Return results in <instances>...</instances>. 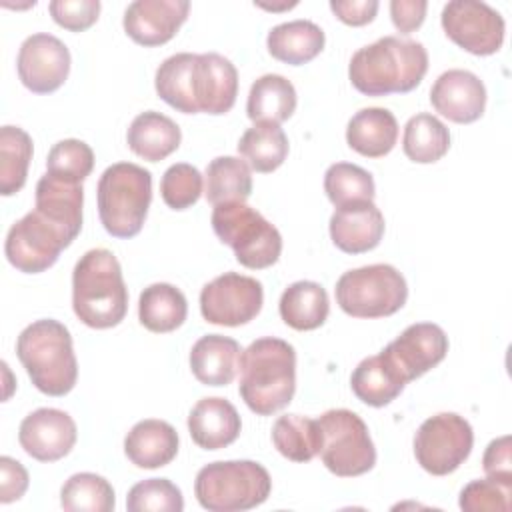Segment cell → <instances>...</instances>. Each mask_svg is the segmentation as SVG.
<instances>
[{"label":"cell","mask_w":512,"mask_h":512,"mask_svg":"<svg viewBox=\"0 0 512 512\" xmlns=\"http://www.w3.org/2000/svg\"><path fill=\"white\" fill-rule=\"evenodd\" d=\"M428 72V52L422 42L384 36L356 50L348 64L352 86L366 96L412 92Z\"/></svg>","instance_id":"cell-1"},{"label":"cell","mask_w":512,"mask_h":512,"mask_svg":"<svg viewBox=\"0 0 512 512\" xmlns=\"http://www.w3.org/2000/svg\"><path fill=\"white\" fill-rule=\"evenodd\" d=\"M238 392L258 416L286 408L296 392V350L282 338L254 340L240 354Z\"/></svg>","instance_id":"cell-2"},{"label":"cell","mask_w":512,"mask_h":512,"mask_svg":"<svg viewBox=\"0 0 512 512\" xmlns=\"http://www.w3.org/2000/svg\"><path fill=\"white\" fill-rule=\"evenodd\" d=\"M72 308L90 328L118 326L128 312V288L118 258L106 248L88 250L72 272Z\"/></svg>","instance_id":"cell-3"},{"label":"cell","mask_w":512,"mask_h":512,"mask_svg":"<svg viewBox=\"0 0 512 512\" xmlns=\"http://www.w3.org/2000/svg\"><path fill=\"white\" fill-rule=\"evenodd\" d=\"M16 356L32 384L46 396H66L78 380V362L70 330L42 318L28 324L16 340Z\"/></svg>","instance_id":"cell-4"},{"label":"cell","mask_w":512,"mask_h":512,"mask_svg":"<svg viewBox=\"0 0 512 512\" xmlns=\"http://www.w3.org/2000/svg\"><path fill=\"white\" fill-rule=\"evenodd\" d=\"M98 216L104 230L114 238L136 236L152 202V174L132 162L108 166L96 188Z\"/></svg>","instance_id":"cell-5"},{"label":"cell","mask_w":512,"mask_h":512,"mask_svg":"<svg viewBox=\"0 0 512 512\" xmlns=\"http://www.w3.org/2000/svg\"><path fill=\"white\" fill-rule=\"evenodd\" d=\"M272 490L268 470L254 460H220L198 470L194 494L210 512H240L264 504Z\"/></svg>","instance_id":"cell-6"},{"label":"cell","mask_w":512,"mask_h":512,"mask_svg":"<svg viewBox=\"0 0 512 512\" xmlns=\"http://www.w3.org/2000/svg\"><path fill=\"white\" fill-rule=\"evenodd\" d=\"M210 222L218 240L232 248L242 266L262 270L278 262L282 254V236L278 228L246 202L214 206Z\"/></svg>","instance_id":"cell-7"},{"label":"cell","mask_w":512,"mask_h":512,"mask_svg":"<svg viewBox=\"0 0 512 512\" xmlns=\"http://www.w3.org/2000/svg\"><path fill=\"white\" fill-rule=\"evenodd\" d=\"M336 302L352 318L396 314L408 298L404 276L390 264H370L344 272L336 282Z\"/></svg>","instance_id":"cell-8"},{"label":"cell","mask_w":512,"mask_h":512,"mask_svg":"<svg viewBox=\"0 0 512 512\" xmlns=\"http://www.w3.org/2000/svg\"><path fill=\"white\" fill-rule=\"evenodd\" d=\"M322 432L320 458L324 466L340 476L366 474L376 464V448L366 422L352 410L334 408L318 418Z\"/></svg>","instance_id":"cell-9"},{"label":"cell","mask_w":512,"mask_h":512,"mask_svg":"<svg viewBox=\"0 0 512 512\" xmlns=\"http://www.w3.org/2000/svg\"><path fill=\"white\" fill-rule=\"evenodd\" d=\"M474 446V432L456 412H440L426 418L414 436L416 462L434 476H446L460 468Z\"/></svg>","instance_id":"cell-10"},{"label":"cell","mask_w":512,"mask_h":512,"mask_svg":"<svg viewBox=\"0 0 512 512\" xmlns=\"http://www.w3.org/2000/svg\"><path fill=\"white\" fill-rule=\"evenodd\" d=\"M70 244L72 240L58 226L32 210L10 226L4 242V254L16 270L24 274H38L54 266L60 252Z\"/></svg>","instance_id":"cell-11"},{"label":"cell","mask_w":512,"mask_h":512,"mask_svg":"<svg viewBox=\"0 0 512 512\" xmlns=\"http://www.w3.org/2000/svg\"><path fill=\"white\" fill-rule=\"evenodd\" d=\"M264 304L262 284L238 272H224L204 284L200 312L206 322L218 326H242L254 320Z\"/></svg>","instance_id":"cell-12"},{"label":"cell","mask_w":512,"mask_h":512,"mask_svg":"<svg viewBox=\"0 0 512 512\" xmlns=\"http://www.w3.org/2000/svg\"><path fill=\"white\" fill-rule=\"evenodd\" d=\"M446 36L474 56H490L504 42V18L498 10L478 0H452L440 16Z\"/></svg>","instance_id":"cell-13"},{"label":"cell","mask_w":512,"mask_h":512,"mask_svg":"<svg viewBox=\"0 0 512 512\" xmlns=\"http://www.w3.org/2000/svg\"><path fill=\"white\" fill-rule=\"evenodd\" d=\"M20 82L34 94L58 90L70 72V50L66 44L46 32L28 36L16 58Z\"/></svg>","instance_id":"cell-14"},{"label":"cell","mask_w":512,"mask_h":512,"mask_svg":"<svg viewBox=\"0 0 512 512\" xmlns=\"http://www.w3.org/2000/svg\"><path fill=\"white\" fill-rule=\"evenodd\" d=\"M446 352L448 336L432 322L410 324L382 350L406 384L438 366L446 358Z\"/></svg>","instance_id":"cell-15"},{"label":"cell","mask_w":512,"mask_h":512,"mask_svg":"<svg viewBox=\"0 0 512 512\" xmlns=\"http://www.w3.org/2000/svg\"><path fill=\"white\" fill-rule=\"evenodd\" d=\"M78 438L72 416L58 408H38L30 412L18 430L22 450L38 462H56L70 454Z\"/></svg>","instance_id":"cell-16"},{"label":"cell","mask_w":512,"mask_h":512,"mask_svg":"<svg viewBox=\"0 0 512 512\" xmlns=\"http://www.w3.org/2000/svg\"><path fill=\"white\" fill-rule=\"evenodd\" d=\"M188 0H134L124 10V32L140 46L166 44L186 22Z\"/></svg>","instance_id":"cell-17"},{"label":"cell","mask_w":512,"mask_h":512,"mask_svg":"<svg viewBox=\"0 0 512 512\" xmlns=\"http://www.w3.org/2000/svg\"><path fill=\"white\" fill-rule=\"evenodd\" d=\"M238 96L236 66L216 52L196 54L192 70V98L198 114L220 116L232 110Z\"/></svg>","instance_id":"cell-18"},{"label":"cell","mask_w":512,"mask_h":512,"mask_svg":"<svg viewBox=\"0 0 512 512\" xmlns=\"http://www.w3.org/2000/svg\"><path fill=\"white\" fill-rule=\"evenodd\" d=\"M430 102L450 122L470 124L484 114L486 88L474 72L454 68L436 78L430 90Z\"/></svg>","instance_id":"cell-19"},{"label":"cell","mask_w":512,"mask_h":512,"mask_svg":"<svg viewBox=\"0 0 512 512\" xmlns=\"http://www.w3.org/2000/svg\"><path fill=\"white\" fill-rule=\"evenodd\" d=\"M384 236V216L372 200L340 206L330 216V238L346 254L374 250Z\"/></svg>","instance_id":"cell-20"},{"label":"cell","mask_w":512,"mask_h":512,"mask_svg":"<svg viewBox=\"0 0 512 512\" xmlns=\"http://www.w3.org/2000/svg\"><path fill=\"white\" fill-rule=\"evenodd\" d=\"M82 204L84 190L80 182H70L46 172L36 184L34 210L58 226L72 242L82 230Z\"/></svg>","instance_id":"cell-21"},{"label":"cell","mask_w":512,"mask_h":512,"mask_svg":"<svg viewBox=\"0 0 512 512\" xmlns=\"http://www.w3.org/2000/svg\"><path fill=\"white\" fill-rule=\"evenodd\" d=\"M240 414L226 398L210 396L198 400L188 414V432L196 446L220 450L230 446L240 434Z\"/></svg>","instance_id":"cell-22"},{"label":"cell","mask_w":512,"mask_h":512,"mask_svg":"<svg viewBox=\"0 0 512 512\" xmlns=\"http://www.w3.org/2000/svg\"><path fill=\"white\" fill-rule=\"evenodd\" d=\"M124 454L138 468H162L178 454V432L164 420H140L124 438Z\"/></svg>","instance_id":"cell-23"},{"label":"cell","mask_w":512,"mask_h":512,"mask_svg":"<svg viewBox=\"0 0 512 512\" xmlns=\"http://www.w3.org/2000/svg\"><path fill=\"white\" fill-rule=\"evenodd\" d=\"M242 348L234 338L206 334L190 350V368L204 386H226L236 378Z\"/></svg>","instance_id":"cell-24"},{"label":"cell","mask_w":512,"mask_h":512,"mask_svg":"<svg viewBox=\"0 0 512 512\" xmlns=\"http://www.w3.org/2000/svg\"><path fill=\"white\" fill-rule=\"evenodd\" d=\"M396 140L398 122L396 116L386 108H362L346 126L348 146L366 158L386 156L396 146Z\"/></svg>","instance_id":"cell-25"},{"label":"cell","mask_w":512,"mask_h":512,"mask_svg":"<svg viewBox=\"0 0 512 512\" xmlns=\"http://www.w3.org/2000/svg\"><path fill=\"white\" fill-rule=\"evenodd\" d=\"M180 140V126L172 118L156 110L140 112L130 122V128L126 132L128 148L148 162H160L170 156L174 150H178Z\"/></svg>","instance_id":"cell-26"},{"label":"cell","mask_w":512,"mask_h":512,"mask_svg":"<svg viewBox=\"0 0 512 512\" xmlns=\"http://www.w3.org/2000/svg\"><path fill=\"white\" fill-rule=\"evenodd\" d=\"M324 42V30L310 20L282 22L274 26L266 38L272 58L290 66H302L314 60L324 50Z\"/></svg>","instance_id":"cell-27"},{"label":"cell","mask_w":512,"mask_h":512,"mask_svg":"<svg viewBox=\"0 0 512 512\" xmlns=\"http://www.w3.org/2000/svg\"><path fill=\"white\" fill-rule=\"evenodd\" d=\"M280 318L286 326L306 332L320 328L330 312V300L326 290L312 280L292 282L278 302Z\"/></svg>","instance_id":"cell-28"},{"label":"cell","mask_w":512,"mask_h":512,"mask_svg":"<svg viewBox=\"0 0 512 512\" xmlns=\"http://www.w3.org/2000/svg\"><path fill=\"white\" fill-rule=\"evenodd\" d=\"M350 386L360 402L374 408H382L402 394L406 382L388 362V358L380 352L376 356L364 358L354 368L350 376Z\"/></svg>","instance_id":"cell-29"},{"label":"cell","mask_w":512,"mask_h":512,"mask_svg":"<svg viewBox=\"0 0 512 512\" xmlns=\"http://www.w3.org/2000/svg\"><path fill=\"white\" fill-rule=\"evenodd\" d=\"M188 314L186 296L172 284L156 282L140 292L138 320L156 334H166L180 328Z\"/></svg>","instance_id":"cell-30"},{"label":"cell","mask_w":512,"mask_h":512,"mask_svg":"<svg viewBox=\"0 0 512 512\" xmlns=\"http://www.w3.org/2000/svg\"><path fill=\"white\" fill-rule=\"evenodd\" d=\"M296 88L280 74H264L250 86L246 114L252 122H286L296 110Z\"/></svg>","instance_id":"cell-31"},{"label":"cell","mask_w":512,"mask_h":512,"mask_svg":"<svg viewBox=\"0 0 512 512\" xmlns=\"http://www.w3.org/2000/svg\"><path fill=\"white\" fill-rule=\"evenodd\" d=\"M238 152L252 170L268 174L284 164L288 156V138L280 124L254 122V126L240 136Z\"/></svg>","instance_id":"cell-32"},{"label":"cell","mask_w":512,"mask_h":512,"mask_svg":"<svg viewBox=\"0 0 512 512\" xmlns=\"http://www.w3.org/2000/svg\"><path fill=\"white\" fill-rule=\"evenodd\" d=\"M252 194L250 166L236 156H218L206 166L204 196L212 206L246 202Z\"/></svg>","instance_id":"cell-33"},{"label":"cell","mask_w":512,"mask_h":512,"mask_svg":"<svg viewBox=\"0 0 512 512\" xmlns=\"http://www.w3.org/2000/svg\"><path fill=\"white\" fill-rule=\"evenodd\" d=\"M274 448L292 462H310L322 448L318 420L300 414H284L272 426Z\"/></svg>","instance_id":"cell-34"},{"label":"cell","mask_w":512,"mask_h":512,"mask_svg":"<svg viewBox=\"0 0 512 512\" xmlns=\"http://www.w3.org/2000/svg\"><path fill=\"white\" fill-rule=\"evenodd\" d=\"M450 148V132L442 120L428 112L412 116L404 126L402 150L408 160L418 164L438 162Z\"/></svg>","instance_id":"cell-35"},{"label":"cell","mask_w":512,"mask_h":512,"mask_svg":"<svg viewBox=\"0 0 512 512\" xmlns=\"http://www.w3.org/2000/svg\"><path fill=\"white\" fill-rule=\"evenodd\" d=\"M196 54L180 52L168 56L156 70V94L174 110L182 114H198L192 98V70Z\"/></svg>","instance_id":"cell-36"},{"label":"cell","mask_w":512,"mask_h":512,"mask_svg":"<svg viewBox=\"0 0 512 512\" xmlns=\"http://www.w3.org/2000/svg\"><path fill=\"white\" fill-rule=\"evenodd\" d=\"M32 138L18 126L0 128V194L12 196L22 190L32 160Z\"/></svg>","instance_id":"cell-37"},{"label":"cell","mask_w":512,"mask_h":512,"mask_svg":"<svg viewBox=\"0 0 512 512\" xmlns=\"http://www.w3.org/2000/svg\"><path fill=\"white\" fill-rule=\"evenodd\" d=\"M60 506L68 512H112L116 506L114 488L104 476L78 472L64 482Z\"/></svg>","instance_id":"cell-38"},{"label":"cell","mask_w":512,"mask_h":512,"mask_svg":"<svg viewBox=\"0 0 512 512\" xmlns=\"http://www.w3.org/2000/svg\"><path fill=\"white\" fill-rule=\"evenodd\" d=\"M324 192L328 200L340 208L352 202L374 200L376 186L368 170L350 162H336L328 166L324 174Z\"/></svg>","instance_id":"cell-39"},{"label":"cell","mask_w":512,"mask_h":512,"mask_svg":"<svg viewBox=\"0 0 512 512\" xmlns=\"http://www.w3.org/2000/svg\"><path fill=\"white\" fill-rule=\"evenodd\" d=\"M94 168L92 148L76 138H66L56 142L46 158V172L58 178L80 182L90 176Z\"/></svg>","instance_id":"cell-40"},{"label":"cell","mask_w":512,"mask_h":512,"mask_svg":"<svg viewBox=\"0 0 512 512\" xmlns=\"http://www.w3.org/2000/svg\"><path fill=\"white\" fill-rule=\"evenodd\" d=\"M126 508L130 512H182L184 498L168 478H148L128 490Z\"/></svg>","instance_id":"cell-41"},{"label":"cell","mask_w":512,"mask_h":512,"mask_svg":"<svg viewBox=\"0 0 512 512\" xmlns=\"http://www.w3.org/2000/svg\"><path fill=\"white\" fill-rule=\"evenodd\" d=\"M204 192L202 174L196 166L178 162L172 164L162 180H160V194L168 208L172 210H186L198 202Z\"/></svg>","instance_id":"cell-42"},{"label":"cell","mask_w":512,"mask_h":512,"mask_svg":"<svg viewBox=\"0 0 512 512\" xmlns=\"http://www.w3.org/2000/svg\"><path fill=\"white\" fill-rule=\"evenodd\" d=\"M512 484L482 478L468 482L460 492V508L464 512H508L510 510Z\"/></svg>","instance_id":"cell-43"},{"label":"cell","mask_w":512,"mask_h":512,"mask_svg":"<svg viewBox=\"0 0 512 512\" xmlns=\"http://www.w3.org/2000/svg\"><path fill=\"white\" fill-rule=\"evenodd\" d=\"M52 20L70 30V32H84L88 30L100 14L98 0H52L48 4Z\"/></svg>","instance_id":"cell-44"},{"label":"cell","mask_w":512,"mask_h":512,"mask_svg":"<svg viewBox=\"0 0 512 512\" xmlns=\"http://www.w3.org/2000/svg\"><path fill=\"white\" fill-rule=\"evenodd\" d=\"M28 480H30L28 472L18 460L10 456L0 458V502L2 504L20 500L28 488Z\"/></svg>","instance_id":"cell-45"},{"label":"cell","mask_w":512,"mask_h":512,"mask_svg":"<svg viewBox=\"0 0 512 512\" xmlns=\"http://www.w3.org/2000/svg\"><path fill=\"white\" fill-rule=\"evenodd\" d=\"M482 468L488 478H496L512 484V460H510V436H500L486 446Z\"/></svg>","instance_id":"cell-46"},{"label":"cell","mask_w":512,"mask_h":512,"mask_svg":"<svg viewBox=\"0 0 512 512\" xmlns=\"http://www.w3.org/2000/svg\"><path fill=\"white\" fill-rule=\"evenodd\" d=\"M426 0H392L390 18L400 34H412L418 30L426 18Z\"/></svg>","instance_id":"cell-47"},{"label":"cell","mask_w":512,"mask_h":512,"mask_svg":"<svg viewBox=\"0 0 512 512\" xmlns=\"http://www.w3.org/2000/svg\"><path fill=\"white\" fill-rule=\"evenodd\" d=\"M330 10L348 26H364L374 20L378 12L376 0H332Z\"/></svg>","instance_id":"cell-48"},{"label":"cell","mask_w":512,"mask_h":512,"mask_svg":"<svg viewBox=\"0 0 512 512\" xmlns=\"http://www.w3.org/2000/svg\"><path fill=\"white\" fill-rule=\"evenodd\" d=\"M256 6L264 8V10H272V12H278V10H290L294 8L298 2H284V4H264V2H254Z\"/></svg>","instance_id":"cell-49"}]
</instances>
